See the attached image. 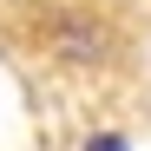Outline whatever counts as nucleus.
Listing matches in <instances>:
<instances>
[{
	"instance_id": "nucleus-1",
	"label": "nucleus",
	"mask_w": 151,
	"mask_h": 151,
	"mask_svg": "<svg viewBox=\"0 0 151 151\" xmlns=\"http://www.w3.org/2000/svg\"><path fill=\"white\" fill-rule=\"evenodd\" d=\"M27 46L40 66H53L59 79H112L125 66V33L105 7H86V0H46L27 13Z\"/></svg>"
},
{
	"instance_id": "nucleus-2",
	"label": "nucleus",
	"mask_w": 151,
	"mask_h": 151,
	"mask_svg": "<svg viewBox=\"0 0 151 151\" xmlns=\"http://www.w3.org/2000/svg\"><path fill=\"white\" fill-rule=\"evenodd\" d=\"M86 151H138V145L125 138V132H92V138H86Z\"/></svg>"
}]
</instances>
